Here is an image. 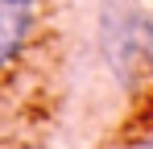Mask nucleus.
Wrapping results in <instances>:
<instances>
[{
    "label": "nucleus",
    "instance_id": "2",
    "mask_svg": "<svg viewBox=\"0 0 153 149\" xmlns=\"http://www.w3.org/2000/svg\"><path fill=\"white\" fill-rule=\"evenodd\" d=\"M37 25V0H0V71L21 58Z\"/></svg>",
    "mask_w": 153,
    "mask_h": 149
},
{
    "label": "nucleus",
    "instance_id": "3",
    "mask_svg": "<svg viewBox=\"0 0 153 149\" xmlns=\"http://www.w3.org/2000/svg\"><path fill=\"white\" fill-rule=\"evenodd\" d=\"M124 149H153V128H141V133H137Z\"/></svg>",
    "mask_w": 153,
    "mask_h": 149
},
{
    "label": "nucleus",
    "instance_id": "1",
    "mask_svg": "<svg viewBox=\"0 0 153 149\" xmlns=\"http://www.w3.org/2000/svg\"><path fill=\"white\" fill-rule=\"evenodd\" d=\"M100 50L108 71L137 91L153 79V17L132 0H103L100 4Z\"/></svg>",
    "mask_w": 153,
    "mask_h": 149
}]
</instances>
